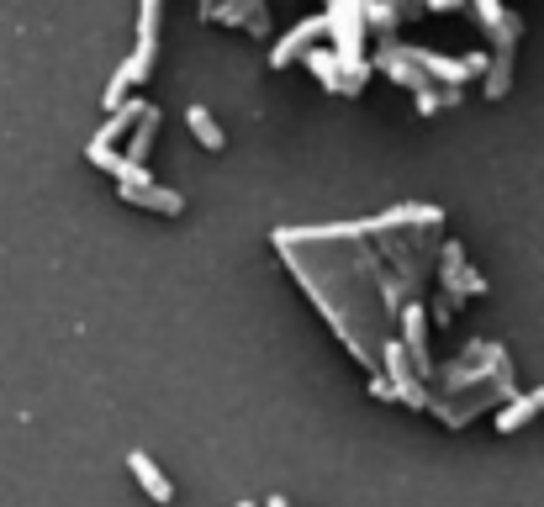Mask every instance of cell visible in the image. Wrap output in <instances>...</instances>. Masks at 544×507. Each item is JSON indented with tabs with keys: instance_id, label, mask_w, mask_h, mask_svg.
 <instances>
[{
	"instance_id": "1",
	"label": "cell",
	"mask_w": 544,
	"mask_h": 507,
	"mask_svg": "<svg viewBox=\"0 0 544 507\" xmlns=\"http://www.w3.org/2000/svg\"><path fill=\"white\" fill-rule=\"evenodd\" d=\"M386 381H391V391H397V402H407V407H428V391L418 386L423 375L407 365L402 338H391V344H386Z\"/></svg>"
},
{
	"instance_id": "2",
	"label": "cell",
	"mask_w": 544,
	"mask_h": 507,
	"mask_svg": "<svg viewBox=\"0 0 544 507\" xmlns=\"http://www.w3.org/2000/svg\"><path fill=\"white\" fill-rule=\"evenodd\" d=\"M407 59L418 64L434 85H465L481 69V53H476V59H444V53H428V48H407Z\"/></svg>"
},
{
	"instance_id": "3",
	"label": "cell",
	"mask_w": 544,
	"mask_h": 507,
	"mask_svg": "<svg viewBox=\"0 0 544 507\" xmlns=\"http://www.w3.org/2000/svg\"><path fill=\"white\" fill-rule=\"evenodd\" d=\"M423 328H428L423 302H407V307H402V349L412 354V370H418V375H434V360H428V338H423Z\"/></svg>"
},
{
	"instance_id": "4",
	"label": "cell",
	"mask_w": 544,
	"mask_h": 507,
	"mask_svg": "<svg viewBox=\"0 0 544 507\" xmlns=\"http://www.w3.org/2000/svg\"><path fill=\"white\" fill-rule=\"evenodd\" d=\"M323 32H328V16H307L302 27H291V32H286V37H280V43L270 48V64H275V69L296 64V59H302V53L317 43V37H323Z\"/></svg>"
},
{
	"instance_id": "5",
	"label": "cell",
	"mask_w": 544,
	"mask_h": 507,
	"mask_svg": "<svg viewBox=\"0 0 544 507\" xmlns=\"http://www.w3.org/2000/svg\"><path fill=\"white\" fill-rule=\"evenodd\" d=\"M117 191H122V201L143 206V212H159V217H180V212H185V196H180V191H164V185H154V180L117 185Z\"/></svg>"
},
{
	"instance_id": "6",
	"label": "cell",
	"mask_w": 544,
	"mask_h": 507,
	"mask_svg": "<svg viewBox=\"0 0 544 507\" xmlns=\"http://www.w3.org/2000/svg\"><path fill=\"white\" fill-rule=\"evenodd\" d=\"M154 53H159V0H143V11H138V53H133L143 80H148V69H154Z\"/></svg>"
},
{
	"instance_id": "7",
	"label": "cell",
	"mask_w": 544,
	"mask_h": 507,
	"mask_svg": "<svg viewBox=\"0 0 544 507\" xmlns=\"http://www.w3.org/2000/svg\"><path fill=\"white\" fill-rule=\"evenodd\" d=\"M127 465H133V476H138V486H143V492L154 497V507H170V502H175V486H170V476H164L159 465L143 455V449H133V455H127Z\"/></svg>"
},
{
	"instance_id": "8",
	"label": "cell",
	"mask_w": 544,
	"mask_h": 507,
	"mask_svg": "<svg viewBox=\"0 0 544 507\" xmlns=\"http://www.w3.org/2000/svg\"><path fill=\"white\" fill-rule=\"evenodd\" d=\"M534 412H544V386H539V391H518V397L497 412V434H518V428L529 423Z\"/></svg>"
},
{
	"instance_id": "9",
	"label": "cell",
	"mask_w": 544,
	"mask_h": 507,
	"mask_svg": "<svg viewBox=\"0 0 544 507\" xmlns=\"http://www.w3.org/2000/svg\"><path fill=\"white\" fill-rule=\"evenodd\" d=\"M154 133H159V106H143V117L133 122V143H127V164H148V148H154Z\"/></svg>"
},
{
	"instance_id": "10",
	"label": "cell",
	"mask_w": 544,
	"mask_h": 507,
	"mask_svg": "<svg viewBox=\"0 0 544 507\" xmlns=\"http://www.w3.org/2000/svg\"><path fill=\"white\" fill-rule=\"evenodd\" d=\"M302 59H307V69L317 74V80H323L328 90H339V96H344V64H339V53H333V48H307L302 53Z\"/></svg>"
},
{
	"instance_id": "11",
	"label": "cell",
	"mask_w": 544,
	"mask_h": 507,
	"mask_svg": "<svg viewBox=\"0 0 544 507\" xmlns=\"http://www.w3.org/2000/svg\"><path fill=\"white\" fill-rule=\"evenodd\" d=\"M143 106H148V101H117V106H111V117H106V127H101V133L90 138V143H117L127 127L143 117Z\"/></svg>"
},
{
	"instance_id": "12",
	"label": "cell",
	"mask_w": 544,
	"mask_h": 507,
	"mask_svg": "<svg viewBox=\"0 0 544 507\" xmlns=\"http://www.w3.org/2000/svg\"><path fill=\"white\" fill-rule=\"evenodd\" d=\"M185 122H191V133L201 138V148H212V154H222V143H228V138H222V127H217V117H212V111H206V106H191V111H185Z\"/></svg>"
},
{
	"instance_id": "13",
	"label": "cell",
	"mask_w": 544,
	"mask_h": 507,
	"mask_svg": "<svg viewBox=\"0 0 544 507\" xmlns=\"http://www.w3.org/2000/svg\"><path fill=\"white\" fill-rule=\"evenodd\" d=\"M508 85H513V48H497L492 69H486V96L502 101V96H508Z\"/></svg>"
},
{
	"instance_id": "14",
	"label": "cell",
	"mask_w": 544,
	"mask_h": 507,
	"mask_svg": "<svg viewBox=\"0 0 544 507\" xmlns=\"http://www.w3.org/2000/svg\"><path fill=\"white\" fill-rule=\"evenodd\" d=\"M133 85H143V74H138V64H133V59H127V64L117 69V80L106 85V111L117 106V101H127V90H133Z\"/></svg>"
},
{
	"instance_id": "15",
	"label": "cell",
	"mask_w": 544,
	"mask_h": 507,
	"mask_svg": "<svg viewBox=\"0 0 544 507\" xmlns=\"http://www.w3.org/2000/svg\"><path fill=\"white\" fill-rule=\"evenodd\" d=\"M471 6H476V16H481V27H486V32L502 22V6H497V0H471Z\"/></svg>"
},
{
	"instance_id": "16",
	"label": "cell",
	"mask_w": 544,
	"mask_h": 507,
	"mask_svg": "<svg viewBox=\"0 0 544 507\" xmlns=\"http://www.w3.org/2000/svg\"><path fill=\"white\" fill-rule=\"evenodd\" d=\"M439 106H444V90H428V85H423V90H418V111H423V117H434Z\"/></svg>"
},
{
	"instance_id": "17",
	"label": "cell",
	"mask_w": 544,
	"mask_h": 507,
	"mask_svg": "<svg viewBox=\"0 0 544 507\" xmlns=\"http://www.w3.org/2000/svg\"><path fill=\"white\" fill-rule=\"evenodd\" d=\"M370 397H381V402H397V391H391L386 375H370Z\"/></svg>"
},
{
	"instance_id": "18",
	"label": "cell",
	"mask_w": 544,
	"mask_h": 507,
	"mask_svg": "<svg viewBox=\"0 0 544 507\" xmlns=\"http://www.w3.org/2000/svg\"><path fill=\"white\" fill-rule=\"evenodd\" d=\"M238 507H254V502H238Z\"/></svg>"
}]
</instances>
